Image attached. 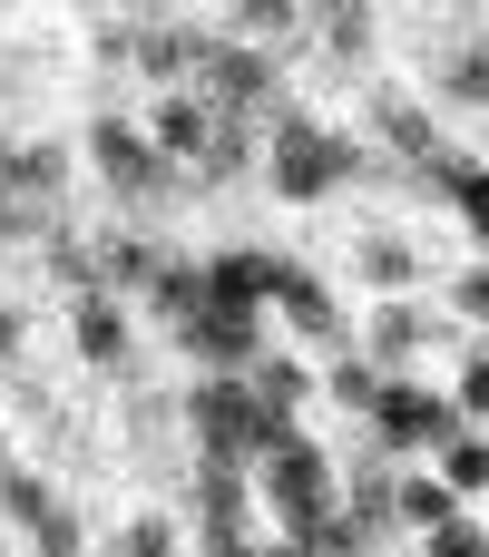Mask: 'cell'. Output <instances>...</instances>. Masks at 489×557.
I'll return each instance as SVG.
<instances>
[{
    "mask_svg": "<svg viewBox=\"0 0 489 557\" xmlns=\"http://www.w3.org/2000/svg\"><path fill=\"white\" fill-rule=\"evenodd\" d=\"M382 137H392V147H431V127H421V108H382Z\"/></svg>",
    "mask_w": 489,
    "mask_h": 557,
    "instance_id": "2e32d148",
    "label": "cell"
},
{
    "mask_svg": "<svg viewBox=\"0 0 489 557\" xmlns=\"http://www.w3.org/2000/svg\"><path fill=\"white\" fill-rule=\"evenodd\" d=\"M196 431H206L216 450H245V441H255V392H235V382H206V392H196Z\"/></svg>",
    "mask_w": 489,
    "mask_h": 557,
    "instance_id": "5b68a950",
    "label": "cell"
},
{
    "mask_svg": "<svg viewBox=\"0 0 489 557\" xmlns=\"http://www.w3.org/2000/svg\"><path fill=\"white\" fill-rule=\"evenodd\" d=\"M372 343H382V362H402V352L421 343V313H402V304H392V313L372 323Z\"/></svg>",
    "mask_w": 489,
    "mask_h": 557,
    "instance_id": "7c38bea8",
    "label": "cell"
},
{
    "mask_svg": "<svg viewBox=\"0 0 489 557\" xmlns=\"http://www.w3.org/2000/svg\"><path fill=\"white\" fill-rule=\"evenodd\" d=\"M186 343H196L206 362H225V372H235V362H255V313H225V304H196V313H186Z\"/></svg>",
    "mask_w": 489,
    "mask_h": 557,
    "instance_id": "277c9868",
    "label": "cell"
},
{
    "mask_svg": "<svg viewBox=\"0 0 489 557\" xmlns=\"http://www.w3.org/2000/svg\"><path fill=\"white\" fill-rule=\"evenodd\" d=\"M265 294H284V313L304 323V333H333V294L314 284V274H294V264H274V284Z\"/></svg>",
    "mask_w": 489,
    "mask_h": 557,
    "instance_id": "9c48e42d",
    "label": "cell"
},
{
    "mask_svg": "<svg viewBox=\"0 0 489 557\" xmlns=\"http://www.w3.org/2000/svg\"><path fill=\"white\" fill-rule=\"evenodd\" d=\"M363 411H382V431H392V441H431V431H451L441 392H421V382H372V401H363Z\"/></svg>",
    "mask_w": 489,
    "mask_h": 557,
    "instance_id": "3957f363",
    "label": "cell"
},
{
    "mask_svg": "<svg viewBox=\"0 0 489 557\" xmlns=\"http://www.w3.org/2000/svg\"><path fill=\"white\" fill-rule=\"evenodd\" d=\"M372 382H382L372 362H343V372H333V401H353V411H363V401H372Z\"/></svg>",
    "mask_w": 489,
    "mask_h": 557,
    "instance_id": "ac0fdd59",
    "label": "cell"
},
{
    "mask_svg": "<svg viewBox=\"0 0 489 557\" xmlns=\"http://www.w3.org/2000/svg\"><path fill=\"white\" fill-rule=\"evenodd\" d=\"M78 352H88V362H118V352H127V313H118L108 294L78 304Z\"/></svg>",
    "mask_w": 489,
    "mask_h": 557,
    "instance_id": "30bf717a",
    "label": "cell"
},
{
    "mask_svg": "<svg viewBox=\"0 0 489 557\" xmlns=\"http://www.w3.org/2000/svg\"><path fill=\"white\" fill-rule=\"evenodd\" d=\"M235 20H245V29H284V20H294V0H235Z\"/></svg>",
    "mask_w": 489,
    "mask_h": 557,
    "instance_id": "d6986e66",
    "label": "cell"
},
{
    "mask_svg": "<svg viewBox=\"0 0 489 557\" xmlns=\"http://www.w3.org/2000/svg\"><path fill=\"white\" fill-rule=\"evenodd\" d=\"M489 480V450L480 441H451V490H461V499H470V490H480Z\"/></svg>",
    "mask_w": 489,
    "mask_h": 557,
    "instance_id": "4fadbf2b",
    "label": "cell"
},
{
    "mask_svg": "<svg viewBox=\"0 0 489 557\" xmlns=\"http://www.w3.org/2000/svg\"><path fill=\"white\" fill-rule=\"evenodd\" d=\"M314 10H353V0H314Z\"/></svg>",
    "mask_w": 489,
    "mask_h": 557,
    "instance_id": "ffe728a7",
    "label": "cell"
},
{
    "mask_svg": "<svg viewBox=\"0 0 489 557\" xmlns=\"http://www.w3.org/2000/svg\"><path fill=\"white\" fill-rule=\"evenodd\" d=\"M333 176H353V147L323 137V127H304V117H284V137H274V186H284V196H323Z\"/></svg>",
    "mask_w": 489,
    "mask_h": 557,
    "instance_id": "6da1fadb",
    "label": "cell"
},
{
    "mask_svg": "<svg viewBox=\"0 0 489 557\" xmlns=\"http://www.w3.org/2000/svg\"><path fill=\"white\" fill-rule=\"evenodd\" d=\"M265 284H274L265 255H216V264H206V304H225V313H255Z\"/></svg>",
    "mask_w": 489,
    "mask_h": 557,
    "instance_id": "52a82bcc",
    "label": "cell"
},
{
    "mask_svg": "<svg viewBox=\"0 0 489 557\" xmlns=\"http://www.w3.org/2000/svg\"><path fill=\"white\" fill-rule=\"evenodd\" d=\"M363 274H372V284H402L412 255H402V245H363Z\"/></svg>",
    "mask_w": 489,
    "mask_h": 557,
    "instance_id": "e0dca14e",
    "label": "cell"
},
{
    "mask_svg": "<svg viewBox=\"0 0 489 557\" xmlns=\"http://www.w3.org/2000/svg\"><path fill=\"white\" fill-rule=\"evenodd\" d=\"M402 509H412V519H431V529H441V519H451V490H441V480H412V490H402Z\"/></svg>",
    "mask_w": 489,
    "mask_h": 557,
    "instance_id": "9a60e30c",
    "label": "cell"
},
{
    "mask_svg": "<svg viewBox=\"0 0 489 557\" xmlns=\"http://www.w3.org/2000/svg\"><path fill=\"white\" fill-rule=\"evenodd\" d=\"M0 509H20V519H39L49 499H39V480H29V470H0Z\"/></svg>",
    "mask_w": 489,
    "mask_h": 557,
    "instance_id": "5bb4252c",
    "label": "cell"
},
{
    "mask_svg": "<svg viewBox=\"0 0 489 557\" xmlns=\"http://www.w3.org/2000/svg\"><path fill=\"white\" fill-rule=\"evenodd\" d=\"M88 147H98V157H108V176H118V186H127V196H137V186H157V176H167V166H157V147H147V137H137V127H118V117H108V127H98V137H88Z\"/></svg>",
    "mask_w": 489,
    "mask_h": 557,
    "instance_id": "8992f818",
    "label": "cell"
},
{
    "mask_svg": "<svg viewBox=\"0 0 489 557\" xmlns=\"http://www.w3.org/2000/svg\"><path fill=\"white\" fill-rule=\"evenodd\" d=\"M196 69H206V88H216V98H265V59H255V49H225V39H216Z\"/></svg>",
    "mask_w": 489,
    "mask_h": 557,
    "instance_id": "ba28073f",
    "label": "cell"
},
{
    "mask_svg": "<svg viewBox=\"0 0 489 557\" xmlns=\"http://www.w3.org/2000/svg\"><path fill=\"white\" fill-rule=\"evenodd\" d=\"M265 490H274V509L294 519V539H304V519L323 509V490H333V460L314 450V441H284L274 450V470H265Z\"/></svg>",
    "mask_w": 489,
    "mask_h": 557,
    "instance_id": "7a4b0ae2",
    "label": "cell"
},
{
    "mask_svg": "<svg viewBox=\"0 0 489 557\" xmlns=\"http://www.w3.org/2000/svg\"><path fill=\"white\" fill-rule=\"evenodd\" d=\"M255 401H284V411H294V401H314V382H304L294 362H265V372H255Z\"/></svg>",
    "mask_w": 489,
    "mask_h": 557,
    "instance_id": "8fae6325",
    "label": "cell"
}]
</instances>
